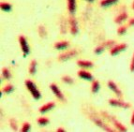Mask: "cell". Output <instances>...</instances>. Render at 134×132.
Masks as SVG:
<instances>
[{
	"label": "cell",
	"instance_id": "obj_1",
	"mask_svg": "<svg viewBox=\"0 0 134 132\" xmlns=\"http://www.w3.org/2000/svg\"><path fill=\"white\" fill-rule=\"evenodd\" d=\"M25 86H26V88L28 89V91L31 93L32 96H33L35 99H40V97H41V94H40V92L38 90V88H37L36 84L33 83L32 81H30V80H26L25 81Z\"/></svg>",
	"mask_w": 134,
	"mask_h": 132
},
{
	"label": "cell",
	"instance_id": "obj_2",
	"mask_svg": "<svg viewBox=\"0 0 134 132\" xmlns=\"http://www.w3.org/2000/svg\"><path fill=\"white\" fill-rule=\"evenodd\" d=\"M77 51H75V50H71V51H66V53H64V54H60V55L58 56V59L60 61H66V60H69V59L72 58V57H74V56L77 55Z\"/></svg>",
	"mask_w": 134,
	"mask_h": 132
},
{
	"label": "cell",
	"instance_id": "obj_3",
	"mask_svg": "<svg viewBox=\"0 0 134 132\" xmlns=\"http://www.w3.org/2000/svg\"><path fill=\"white\" fill-rule=\"evenodd\" d=\"M109 103H110V105L115 106V107L124 108V109H127V108L130 107V105L129 103L124 102V101H121V100H116V99H110Z\"/></svg>",
	"mask_w": 134,
	"mask_h": 132
},
{
	"label": "cell",
	"instance_id": "obj_4",
	"mask_svg": "<svg viewBox=\"0 0 134 132\" xmlns=\"http://www.w3.org/2000/svg\"><path fill=\"white\" fill-rule=\"evenodd\" d=\"M50 88H51L53 93L55 95L56 97H57L58 99H60V100H62V101L65 100V97H64V96H63L62 92H61L60 90H59V88L57 87V85L54 84V83H52V84L50 85Z\"/></svg>",
	"mask_w": 134,
	"mask_h": 132
},
{
	"label": "cell",
	"instance_id": "obj_5",
	"mask_svg": "<svg viewBox=\"0 0 134 132\" xmlns=\"http://www.w3.org/2000/svg\"><path fill=\"white\" fill-rule=\"evenodd\" d=\"M19 42H20V45H21V48H22V51L24 53V54H28L29 53V47L28 45H27V41L26 39L25 38L24 36H21L19 38Z\"/></svg>",
	"mask_w": 134,
	"mask_h": 132
},
{
	"label": "cell",
	"instance_id": "obj_6",
	"mask_svg": "<svg viewBox=\"0 0 134 132\" xmlns=\"http://www.w3.org/2000/svg\"><path fill=\"white\" fill-rule=\"evenodd\" d=\"M108 86H109L110 89L112 90L114 94L116 95V96H118L119 99H121V97H122V92L119 90L118 86H117V85H116L114 82H112V81L108 82Z\"/></svg>",
	"mask_w": 134,
	"mask_h": 132
},
{
	"label": "cell",
	"instance_id": "obj_7",
	"mask_svg": "<svg viewBox=\"0 0 134 132\" xmlns=\"http://www.w3.org/2000/svg\"><path fill=\"white\" fill-rule=\"evenodd\" d=\"M69 25H70V33L72 35H76L78 33V25H77L76 20L74 18L69 19Z\"/></svg>",
	"mask_w": 134,
	"mask_h": 132
},
{
	"label": "cell",
	"instance_id": "obj_8",
	"mask_svg": "<svg viewBox=\"0 0 134 132\" xmlns=\"http://www.w3.org/2000/svg\"><path fill=\"white\" fill-rule=\"evenodd\" d=\"M126 48H127V44H124V43L123 44L116 45V46H114V47L111 50V54H112V55H115V54H119L120 51H124Z\"/></svg>",
	"mask_w": 134,
	"mask_h": 132
},
{
	"label": "cell",
	"instance_id": "obj_9",
	"mask_svg": "<svg viewBox=\"0 0 134 132\" xmlns=\"http://www.w3.org/2000/svg\"><path fill=\"white\" fill-rule=\"evenodd\" d=\"M78 76L80 78L83 79V80H86V81L93 80V76L91 75V73H89L86 70H80V71H78Z\"/></svg>",
	"mask_w": 134,
	"mask_h": 132
},
{
	"label": "cell",
	"instance_id": "obj_10",
	"mask_svg": "<svg viewBox=\"0 0 134 132\" xmlns=\"http://www.w3.org/2000/svg\"><path fill=\"white\" fill-rule=\"evenodd\" d=\"M93 121L95 122V123L97 124V125L99 127V128H101L102 129L106 130V131H114V129H112L111 128H109L108 125H106L105 124L103 123L101 120H99V119H97V118H93Z\"/></svg>",
	"mask_w": 134,
	"mask_h": 132
},
{
	"label": "cell",
	"instance_id": "obj_11",
	"mask_svg": "<svg viewBox=\"0 0 134 132\" xmlns=\"http://www.w3.org/2000/svg\"><path fill=\"white\" fill-rule=\"evenodd\" d=\"M54 102H49V103H46L45 105H43L42 107L40 108V112L41 113H44V112H47L48 111L52 110L53 108H54Z\"/></svg>",
	"mask_w": 134,
	"mask_h": 132
},
{
	"label": "cell",
	"instance_id": "obj_12",
	"mask_svg": "<svg viewBox=\"0 0 134 132\" xmlns=\"http://www.w3.org/2000/svg\"><path fill=\"white\" fill-rule=\"evenodd\" d=\"M68 8L69 12L73 14L76 10V0H68Z\"/></svg>",
	"mask_w": 134,
	"mask_h": 132
},
{
	"label": "cell",
	"instance_id": "obj_13",
	"mask_svg": "<svg viewBox=\"0 0 134 132\" xmlns=\"http://www.w3.org/2000/svg\"><path fill=\"white\" fill-rule=\"evenodd\" d=\"M69 43L68 41H59V42H56L54 44V48L57 50H64L69 47Z\"/></svg>",
	"mask_w": 134,
	"mask_h": 132
},
{
	"label": "cell",
	"instance_id": "obj_14",
	"mask_svg": "<svg viewBox=\"0 0 134 132\" xmlns=\"http://www.w3.org/2000/svg\"><path fill=\"white\" fill-rule=\"evenodd\" d=\"M127 18V14L126 13V12H122V13H120L116 17L114 22H115L116 24H121V22H123Z\"/></svg>",
	"mask_w": 134,
	"mask_h": 132
},
{
	"label": "cell",
	"instance_id": "obj_15",
	"mask_svg": "<svg viewBox=\"0 0 134 132\" xmlns=\"http://www.w3.org/2000/svg\"><path fill=\"white\" fill-rule=\"evenodd\" d=\"M79 67H91L93 66V63L90 61H85V60H80L77 62Z\"/></svg>",
	"mask_w": 134,
	"mask_h": 132
},
{
	"label": "cell",
	"instance_id": "obj_16",
	"mask_svg": "<svg viewBox=\"0 0 134 132\" xmlns=\"http://www.w3.org/2000/svg\"><path fill=\"white\" fill-rule=\"evenodd\" d=\"M115 2H117V0H102L100 2V6L101 7H109Z\"/></svg>",
	"mask_w": 134,
	"mask_h": 132
},
{
	"label": "cell",
	"instance_id": "obj_17",
	"mask_svg": "<svg viewBox=\"0 0 134 132\" xmlns=\"http://www.w3.org/2000/svg\"><path fill=\"white\" fill-rule=\"evenodd\" d=\"M113 121H114V125L116 127V128L119 130V131H126L127 130V128L124 127L123 125L121 123H119V122H117L116 120H114V119H113Z\"/></svg>",
	"mask_w": 134,
	"mask_h": 132
},
{
	"label": "cell",
	"instance_id": "obj_18",
	"mask_svg": "<svg viewBox=\"0 0 134 132\" xmlns=\"http://www.w3.org/2000/svg\"><path fill=\"white\" fill-rule=\"evenodd\" d=\"M0 8H1V9L4 11H9L11 9V5L9 4V3H6V2L3 3L2 2L1 4H0Z\"/></svg>",
	"mask_w": 134,
	"mask_h": 132
},
{
	"label": "cell",
	"instance_id": "obj_19",
	"mask_svg": "<svg viewBox=\"0 0 134 132\" xmlns=\"http://www.w3.org/2000/svg\"><path fill=\"white\" fill-rule=\"evenodd\" d=\"M37 122L40 125H46L47 124H49V119L46 117H40Z\"/></svg>",
	"mask_w": 134,
	"mask_h": 132
},
{
	"label": "cell",
	"instance_id": "obj_20",
	"mask_svg": "<svg viewBox=\"0 0 134 132\" xmlns=\"http://www.w3.org/2000/svg\"><path fill=\"white\" fill-rule=\"evenodd\" d=\"M36 67H37V62L35 60H33L30 64V67H29V73L30 74H35L36 72Z\"/></svg>",
	"mask_w": 134,
	"mask_h": 132
},
{
	"label": "cell",
	"instance_id": "obj_21",
	"mask_svg": "<svg viewBox=\"0 0 134 132\" xmlns=\"http://www.w3.org/2000/svg\"><path fill=\"white\" fill-rule=\"evenodd\" d=\"M98 90H99V83L98 81H94L92 83V92L97 93Z\"/></svg>",
	"mask_w": 134,
	"mask_h": 132
},
{
	"label": "cell",
	"instance_id": "obj_22",
	"mask_svg": "<svg viewBox=\"0 0 134 132\" xmlns=\"http://www.w3.org/2000/svg\"><path fill=\"white\" fill-rule=\"evenodd\" d=\"M2 75L5 79H10V72L8 68H3L2 70Z\"/></svg>",
	"mask_w": 134,
	"mask_h": 132
},
{
	"label": "cell",
	"instance_id": "obj_23",
	"mask_svg": "<svg viewBox=\"0 0 134 132\" xmlns=\"http://www.w3.org/2000/svg\"><path fill=\"white\" fill-rule=\"evenodd\" d=\"M62 81L64 82V83H69V84H71V83H73V80H72L70 77L69 76H64L62 77Z\"/></svg>",
	"mask_w": 134,
	"mask_h": 132
},
{
	"label": "cell",
	"instance_id": "obj_24",
	"mask_svg": "<svg viewBox=\"0 0 134 132\" xmlns=\"http://www.w3.org/2000/svg\"><path fill=\"white\" fill-rule=\"evenodd\" d=\"M38 34H40V36L42 37V38H44V37L46 36V30H45L44 27L43 26L38 27Z\"/></svg>",
	"mask_w": 134,
	"mask_h": 132
},
{
	"label": "cell",
	"instance_id": "obj_25",
	"mask_svg": "<svg viewBox=\"0 0 134 132\" xmlns=\"http://www.w3.org/2000/svg\"><path fill=\"white\" fill-rule=\"evenodd\" d=\"M13 90V86L10 84H8L7 86H5L4 89H3V91L5 92V93H7V94H9V93H10L11 91Z\"/></svg>",
	"mask_w": 134,
	"mask_h": 132
},
{
	"label": "cell",
	"instance_id": "obj_26",
	"mask_svg": "<svg viewBox=\"0 0 134 132\" xmlns=\"http://www.w3.org/2000/svg\"><path fill=\"white\" fill-rule=\"evenodd\" d=\"M29 129H30V124L29 123H25L24 125H23L22 132H27Z\"/></svg>",
	"mask_w": 134,
	"mask_h": 132
},
{
	"label": "cell",
	"instance_id": "obj_27",
	"mask_svg": "<svg viewBox=\"0 0 134 132\" xmlns=\"http://www.w3.org/2000/svg\"><path fill=\"white\" fill-rule=\"evenodd\" d=\"M104 45H102V46H98V47H97L96 49H95V54H101L103 51V50H104Z\"/></svg>",
	"mask_w": 134,
	"mask_h": 132
},
{
	"label": "cell",
	"instance_id": "obj_28",
	"mask_svg": "<svg viewBox=\"0 0 134 132\" xmlns=\"http://www.w3.org/2000/svg\"><path fill=\"white\" fill-rule=\"evenodd\" d=\"M126 30H127V28H126L125 26L119 27L118 30H117V34H118V35H124V34L126 33Z\"/></svg>",
	"mask_w": 134,
	"mask_h": 132
},
{
	"label": "cell",
	"instance_id": "obj_29",
	"mask_svg": "<svg viewBox=\"0 0 134 132\" xmlns=\"http://www.w3.org/2000/svg\"><path fill=\"white\" fill-rule=\"evenodd\" d=\"M10 125H11V128H12V129L13 130L18 129V128H17V123H16V121L14 120V119H11L10 120Z\"/></svg>",
	"mask_w": 134,
	"mask_h": 132
},
{
	"label": "cell",
	"instance_id": "obj_30",
	"mask_svg": "<svg viewBox=\"0 0 134 132\" xmlns=\"http://www.w3.org/2000/svg\"><path fill=\"white\" fill-rule=\"evenodd\" d=\"M114 41H107V42H104V46L105 47H111V46H113V45H114Z\"/></svg>",
	"mask_w": 134,
	"mask_h": 132
},
{
	"label": "cell",
	"instance_id": "obj_31",
	"mask_svg": "<svg viewBox=\"0 0 134 132\" xmlns=\"http://www.w3.org/2000/svg\"><path fill=\"white\" fill-rule=\"evenodd\" d=\"M130 70H131L132 72L134 71V54H133V56H132L131 63H130Z\"/></svg>",
	"mask_w": 134,
	"mask_h": 132
},
{
	"label": "cell",
	"instance_id": "obj_32",
	"mask_svg": "<svg viewBox=\"0 0 134 132\" xmlns=\"http://www.w3.org/2000/svg\"><path fill=\"white\" fill-rule=\"evenodd\" d=\"M130 123H131V125H134V112L132 113L131 119H130Z\"/></svg>",
	"mask_w": 134,
	"mask_h": 132
},
{
	"label": "cell",
	"instance_id": "obj_33",
	"mask_svg": "<svg viewBox=\"0 0 134 132\" xmlns=\"http://www.w3.org/2000/svg\"><path fill=\"white\" fill-rule=\"evenodd\" d=\"M129 25H134V18L131 19V20L129 22Z\"/></svg>",
	"mask_w": 134,
	"mask_h": 132
},
{
	"label": "cell",
	"instance_id": "obj_34",
	"mask_svg": "<svg viewBox=\"0 0 134 132\" xmlns=\"http://www.w3.org/2000/svg\"><path fill=\"white\" fill-rule=\"evenodd\" d=\"M57 131L58 132H65V129H64V128H58Z\"/></svg>",
	"mask_w": 134,
	"mask_h": 132
},
{
	"label": "cell",
	"instance_id": "obj_35",
	"mask_svg": "<svg viewBox=\"0 0 134 132\" xmlns=\"http://www.w3.org/2000/svg\"><path fill=\"white\" fill-rule=\"evenodd\" d=\"M86 1H88V2H92V1H94V0H86Z\"/></svg>",
	"mask_w": 134,
	"mask_h": 132
},
{
	"label": "cell",
	"instance_id": "obj_36",
	"mask_svg": "<svg viewBox=\"0 0 134 132\" xmlns=\"http://www.w3.org/2000/svg\"><path fill=\"white\" fill-rule=\"evenodd\" d=\"M132 8H133V9H134V2H133V5H132Z\"/></svg>",
	"mask_w": 134,
	"mask_h": 132
}]
</instances>
